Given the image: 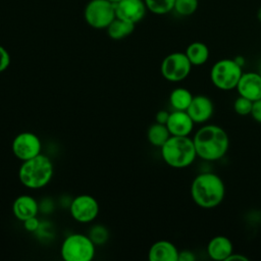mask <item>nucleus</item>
<instances>
[{
    "instance_id": "obj_1",
    "label": "nucleus",
    "mask_w": 261,
    "mask_h": 261,
    "mask_svg": "<svg viewBox=\"0 0 261 261\" xmlns=\"http://www.w3.org/2000/svg\"><path fill=\"white\" fill-rule=\"evenodd\" d=\"M192 139L197 157L208 162L220 160L229 148V138L226 130L217 124L202 125Z\"/></svg>"
},
{
    "instance_id": "obj_2",
    "label": "nucleus",
    "mask_w": 261,
    "mask_h": 261,
    "mask_svg": "<svg viewBox=\"0 0 261 261\" xmlns=\"http://www.w3.org/2000/svg\"><path fill=\"white\" fill-rule=\"evenodd\" d=\"M190 193L193 202L198 207L213 209L222 203L225 197V185L218 174L204 171L194 177Z\"/></svg>"
},
{
    "instance_id": "obj_3",
    "label": "nucleus",
    "mask_w": 261,
    "mask_h": 261,
    "mask_svg": "<svg viewBox=\"0 0 261 261\" xmlns=\"http://www.w3.org/2000/svg\"><path fill=\"white\" fill-rule=\"evenodd\" d=\"M54 166L49 157L39 154L22 161L18 169V178L22 186L36 190L47 186L52 179Z\"/></svg>"
},
{
    "instance_id": "obj_4",
    "label": "nucleus",
    "mask_w": 261,
    "mask_h": 261,
    "mask_svg": "<svg viewBox=\"0 0 261 261\" xmlns=\"http://www.w3.org/2000/svg\"><path fill=\"white\" fill-rule=\"evenodd\" d=\"M163 161L170 167L181 169L192 165L197 158L193 139L189 137L170 136L160 148Z\"/></svg>"
},
{
    "instance_id": "obj_5",
    "label": "nucleus",
    "mask_w": 261,
    "mask_h": 261,
    "mask_svg": "<svg viewBox=\"0 0 261 261\" xmlns=\"http://www.w3.org/2000/svg\"><path fill=\"white\" fill-rule=\"evenodd\" d=\"M243 74V67L234 59L223 58L216 61L210 70V80L221 91L234 90Z\"/></svg>"
},
{
    "instance_id": "obj_6",
    "label": "nucleus",
    "mask_w": 261,
    "mask_h": 261,
    "mask_svg": "<svg viewBox=\"0 0 261 261\" xmlns=\"http://www.w3.org/2000/svg\"><path fill=\"white\" fill-rule=\"evenodd\" d=\"M95 246L89 236L71 233L63 240L60 255L65 261H91L95 256Z\"/></svg>"
},
{
    "instance_id": "obj_7",
    "label": "nucleus",
    "mask_w": 261,
    "mask_h": 261,
    "mask_svg": "<svg viewBox=\"0 0 261 261\" xmlns=\"http://www.w3.org/2000/svg\"><path fill=\"white\" fill-rule=\"evenodd\" d=\"M192 66L185 52H172L162 60L160 71L166 81L177 83L189 76Z\"/></svg>"
},
{
    "instance_id": "obj_8",
    "label": "nucleus",
    "mask_w": 261,
    "mask_h": 261,
    "mask_svg": "<svg viewBox=\"0 0 261 261\" xmlns=\"http://www.w3.org/2000/svg\"><path fill=\"white\" fill-rule=\"evenodd\" d=\"M115 17V4L108 0H92L85 8V19L94 29H107Z\"/></svg>"
},
{
    "instance_id": "obj_9",
    "label": "nucleus",
    "mask_w": 261,
    "mask_h": 261,
    "mask_svg": "<svg viewBox=\"0 0 261 261\" xmlns=\"http://www.w3.org/2000/svg\"><path fill=\"white\" fill-rule=\"evenodd\" d=\"M69 212L75 221L81 223H89L98 216L99 204L91 195H79L70 202Z\"/></svg>"
},
{
    "instance_id": "obj_10",
    "label": "nucleus",
    "mask_w": 261,
    "mask_h": 261,
    "mask_svg": "<svg viewBox=\"0 0 261 261\" xmlns=\"http://www.w3.org/2000/svg\"><path fill=\"white\" fill-rule=\"evenodd\" d=\"M41 148L42 144L40 138L32 132L19 133L14 137L11 144L13 155L21 161H25L41 154Z\"/></svg>"
},
{
    "instance_id": "obj_11",
    "label": "nucleus",
    "mask_w": 261,
    "mask_h": 261,
    "mask_svg": "<svg viewBox=\"0 0 261 261\" xmlns=\"http://www.w3.org/2000/svg\"><path fill=\"white\" fill-rule=\"evenodd\" d=\"M187 112L195 124H202L207 122L212 117L214 112V104L208 96L196 95L193 97Z\"/></svg>"
},
{
    "instance_id": "obj_12",
    "label": "nucleus",
    "mask_w": 261,
    "mask_h": 261,
    "mask_svg": "<svg viewBox=\"0 0 261 261\" xmlns=\"http://www.w3.org/2000/svg\"><path fill=\"white\" fill-rule=\"evenodd\" d=\"M146 4L143 0H121L115 4L116 17L137 23L146 14Z\"/></svg>"
},
{
    "instance_id": "obj_13",
    "label": "nucleus",
    "mask_w": 261,
    "mask_h": 261,
    "mask_svg": "<svg viewBox=\"0 0 261 261\" xmlns=\"http://www.w3.org/2000/svg\"><path fill=\"white\" fill-rule=\"evenodd\" d=\"M239 96L245 97L251 101L261 98V75L259 72L247 71L243 72L237 86Z\"/></svg>"
},
{
    "instance_id": "obj_14",
    "label": "nucleus",
    "mask_w": 261,
    "mask_h": 261,
    "mask_svg": "<svg viewBox=\"0 0 261 261\" xmlns=\"http://www.w3.org/2000/svg\"><path fill=\"white\" fill-rule=\"evenodd\" d=\"M195 122L187 111L173 110L169 113L166 126L171 136L189 137L194 129Z\"/></svg>"
},
{
    "instance_id": "obj_15",
    "label": "nucleus",
    "mask_w": 261,
    "mask_h": 261,
    "mask_svg": "<svg viewBox=\"0 0 261 261\" xmlns=\"http://www.w3.org/2000/svg\"><path fill=\"white\" fill-rule=\"evenodd\" d=\"M207 254L214 261H226L233 252L231 241L225 236H215L207 244Z\"/></svg>"
},
{
    "instance_id": "obj_16",
    "label": "nucleus",
    "mask_w": 261,
    "mask_h": 261,
    "mask_svg": "<svg viewBox=\"0 0 261 261\" xmlns=\"http://www.w3.org/2000/svg\"><path fill=\"white\" fill-rule=\"evenodd\" d=\"M178 249L175 245L166 240H160L152 244L148 252L150 261H177Z\"/></svg>"
},
{
    "instance_id": "obj_17",
    "label": "nucleus",
    "mask_w": 261,
    "mask_h": 261,
    "mask_svg": "<svg viewBox=\"0 0 261 261\" xmlns=\"http://www.w3.org/2000/svg\"><path fill=\"white\" fill-rule=\"evenodd\" d=\"M12 212L16 219L23 222L31 217L37 216L39 212V204L32 196L20 195L12 204Z\"/></svg>"
},
{
    "instance_id": "obj_18",
    "label": "nucleus",
    "mask_w": 261,
    "mask_h": 261,
    "mask_svg": "<svg viewBox=\"0 0 261 261\" xmlns=\"http://www.w3.org/2000/svg\"><path fill=\"white\" fill-rule=\"evenodd\" d=\"M185 53L193 66H201L205 64L210 56L208 46L200 41H195L188 45Z\"/></svg>"
},
{
    "instance_id": "obj_19",
    "label": "nucleus",
    "mask_w": 261,
    "mask_h": 261,
    "mask_svg": "<svg viewBox=\"0 0 261 261\" xmlns=\"http://www.w3.org/2000/svg\"><path fill=\"white\" fill-rule=\"evenodd\" d=\"M194 95L187 88L178 87L171 91L169 95V103L173 110L187 111Z\"/></svg>"
},
{
    "instance_id": "obj_20",
    "label": "nucleus",
    "mask_w": 261,
    "mask_h": 261,
    "mask_svg": "<svg viewBox=\"0 0 261 261\" xmlns=\"http://www.w3.org/2000/svg\"><path fill=\"white\" fill-rule=\"evenodd\" d=\"M135 30V23L115 17L107 27V34L113 40H121L129 36Z\"/></svg>"
},
{
    "instance_id": "obj_21",
    "label": "nucleus",
    "mask_w": 261,
    "mask_h": 261,
    "mask_svg": "<svg viewBox=\"0 0 261 261\" xmlns=\"http://www.w3.org/2000/svg\"><path fill=\"white\" fill-rule=\"evenodd\" d=\"M170 133L166 126V124L158 123L155 121L147 130V139L148 142L154 146L161 148L165 142L170 138Z\"/></svg>"
},
{
    "instance_id": "obj_22",
    "label": "nucleus",
    "mask_w": 261,
    "mask_h": 261,
    "mask_svg": "<svg viewBox=\"0 0 261 261\" xmlns=\"http://www.w3.org/2000/svg\"><path fill=\"white\" fill-rule=\"evenodd\" d=\"M147 9L155 14H166L173 10L175 0H144Z\"/></svg>"
},
{
    "instance_id": "obj_23",
    "label": "nucleus",
    "mask_w": 261,
    "mask_h": 261,
    "mask_svg": "<svg viewBox=\"0 0 261 261\" xmlns=\"http://www.w3.org/2000/svg\"><path fill=\"white\" fill-rule=\"evenodd\" d=\"M198 5V0H175L173 10L181 16H189L196 12Z\"/></svg>"
},
{
    "instance_id": "obj_24",
    "label": "nucleus",
    "mask_w": 261,
    "mask_h": 261,
    "mask_svg": "<svg viewBox=\"0 0 261 261\" xmlns=\"http://www.w3.org/2000/svg\"><path fill=\"white\" fill-rule=\"evenodd\" d=\"M89 237L95 245L100 246V245H103L107 242V240L109 238V231L104 225L95 224L90 229Z\"/></svg>"
},
{
    "instance_id": "obj_25",
    "label": "nucleus",
    "mask_w": 261,
    "mask_h": 261,
    "mask_svg": "<svg viewBox=\"0 0 261 261\" xmlns=\"http://www.w3.org/2000/svg\"><path fill=\"white\" fill-rule=\"evenodd\" d=\"M252 106H253V101L242 96H239L233 102V110L237 114L241 116L250 115L252 111Z\"/></svg>"
},
{
    "instance_id": "obj_26",
    "label": "nucleus",
    "mask_w": 261,
    "mask_h": 261,
    "mask_svg": "<svg viewBox=\"0 0 261 261\" xmlns=\"http://www.w3.org/2000/svg\"><path fill=\"white\" fill-rule=\"evenodd\" d=\"M10 64V55L8 51L0 45V72L6 70Z\"/></svg>"
},
{
    "instance_id": "obj_27",
    "label": "nucleus",
    "mask_w": 261,
    "mask_h": 261,
    "mask_svg": "<svg viewBox=\"0 0 261 261\" xmlns=\"http://www.w3.org/2000/svg\"><path fill=\"white\" fill-rule=\"evenodd\" d=\"M23 227L27 231L29 232H35L37 231L39 228H40V220L37 218V216H34V217H31L27 220H24L23 222Z\"/></svg>"
},
{
    "instance_id": "obj_28",
    "label": "nucleus",
    "mask_w": 261,
    "mask_h": 261,
    "mask_svg": "<svg viewBox=\"0 0 261 261\" xmlns=\"http://www.w3.org/2000/svg\"><path fill=\"white\" fill-rule=\"evenodd\" d=\"M250 115L256 122L261 123V98L253 102L252 111Z\"/></svg>"
},
{
    "instance_id": "obj_29",
    "label": "nucleus",
    "mask_w": 261,
    "mask_h": 261,
    "mask_svg": "<svg viewBox=\"0 0 261 261\" xmlns=\"http://www.w3.org/2000/svg\"><path fill=\"white\" fill-rule=\"evenodd\" d=\"M196 255L191 250H181L178 252V260L177 261H195Z\"/></svg>"
},
{
    "instance_id": "obj_30",
    "label": "nucleus",
    "mask_w": 261,
    "mask_h": 261,
    "mask_svg": "<svg viewBox=\"0 0 261 261\" xmlns=\"http://www.w3.org/2000/svg\"><path fill=\"white\" fill-rule=\"evenodd\" d=\"M169 113L166 110H159L156 115H155V121L158 123H162V124H166L168 117H169Z\"/></svg>"
},
{
    "instance_id": "obj_31",
    "label": "nucleus",
    "mask_w": 261,
    "mask_h": 261,
    "mask_svg": "<svg viewBox=\"0 0 261 261\" xmlns=\"http://www.w3.org/2000/svg\"><path fill=\"white\" fill-rule=\"evenodd\" d=\"M231 260H240V261H249V258L241 253H231L229 257L226 259V261H231Z\"/></svg>"
},
{
    "instance_id": "obj_32",
    "label": "nucleus",
    "mask_w": 261,
    "mask_h": 261,
    "mask_svg": "<svg viewBox=\"0 0 261 261\" xmlns=\"http://www.w3.org/2000/svg\"><path fill=\"white\" fill-rule=\"evenodd\" d=\"M233 59H234V60L237 61V63H238L239 65H241L242 67H243V65L245 64V59H244L243 56H237V57H234Z\"/></svg>"
},
{
    "instance_id": "obj_33",
    "label": "nucleus",
    "mask_w": 261,
    "mask_h": 261,
    "mask_svg": "<svg viewBox=\"0 0 261 261\" xmlns=\"http://www.w3.org/2000/svg\"><path fill=\"white\" fill-rule=\"evenodd\" d=\"M257 18H258V20L261 22V6L259 7V9H258V11H257Z\"/></svg>"
},
{
    "instance_id": "obj_34",
    "label": "nucleus",
    "mask_w": 261,
    "mask_h": 261,
    "mask_svg": "<svg viewBox=\"0 0 261 261\" xmlns=\"http://www.w3.org/2000/svg\"><path fill=\"white\" fill-rule=\"evenodd\" d=\"M108 1H110V2H112V3H114V4H116V3H118V2L121 1V0H108Z\"/></svg>"
},
{
    "instance_id": "obj_35",
    "label": "nucleus",
    "mask_w": 261,
    "mask_h": 261,
    "mask_svg": "<svg viewBox=\"0 0 261 261\" xmlns=\"http://www.w3.org/2000/svg\"><path fill=\"white\" fill-rule=\"evenodd\" d=\"M259 73H260V75H261V67H260V69H259V71H258Z\"/></svg>"
}]
</instances>
